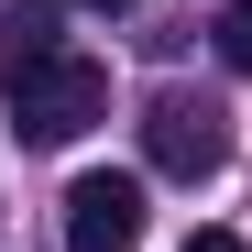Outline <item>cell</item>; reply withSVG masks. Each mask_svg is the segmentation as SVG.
Returning a JSON list of instances; mask_svg holds the SVG:
<instances>
[{"label":"cell","mask_w":252,"mask_h":252,"mask_svg":"<svg viewBox=\"0 0 252 252\" xmlns=\"http://www.w3.org/2000/svg\"><path fill=\"white\" fill-rule=\"evenodd\" d=\"M66 252H143V176H77L66 187Z\"/></svg>","instance_id":"3"},{"label":"cell","mask_w":252,"mask_h":252,"mask_svg":"<svg viewBox=\"0 0 252 252\" xmlns=\"http://www.w3.org/2000/svg\"><path fill=\"white\" fill-rule=\"evenodd\" d=\"M143 154H154V176H220L230 164V110L220 99H197V88H154V110H143Z\"/></svg>","instance_id":"2"},{"label":"cell","mask_w":252,"mask_h":252,"mask_svg":"<svg viewBox=\"0 0 252 252\" xmlns=\"http://www.w3.org/2000/svg\"><path fill=\"white\" fill-rule=\"evenodd\" d=\"M44 55H66L55 44V0H22V11L0 22V77H22V66H44Z\"/></svg>","instance_id":"4"},{"label":"cell","mask_w":252,"mask_h":252,"mask_svg":"<svg viewBox=\"0 0 252 252\" xmlns=\"http://www.w3.org/2000/svg\"><path fill=\"white\" fill-rule=\"evenodd\" d=\"M0 99H11V132L22 143H77L88 121H110V66L99 55H44V66L0 77Z\"/></svg>","instance_id":"1"},{"label":"cell","mask_w":252,"mask_h":252,"mask_svg":"<svg viewBox=\"0 0 252 252\" xmlns=\"http://www.w3.org/2000/svg\"><path fill=\"white\" fill-rule=\"evenodd\" d=\"M187 252H252V241H241V230H197Z\"/></svg>","instance_id":"6"},{"label":"cell","mask_w":252,"mask_h":252,"mask_svg":"<svg viewBox=\"0 0 252 252\" xmlns=\"http://www.w3.org/2000/svg\"><path fill=\"white\" fill-rule=\"evenodd\" d=\"M220 55L252 77V0H230V11H220Z\"/></svg>","instance_id":"5"},{"label":"cell","mask_w":252,"mask_h":252,"mask_svg":"<svg viewBox=\"0 0 252 252\" xmlns=\"http://www.w3.org/2000/svg\"><path fill=\"white\" fill-rule=\"evenodd\" d=\"M88 11H132V0H88Z\"/></svg>","instance_id":"7"}]
</instances>
